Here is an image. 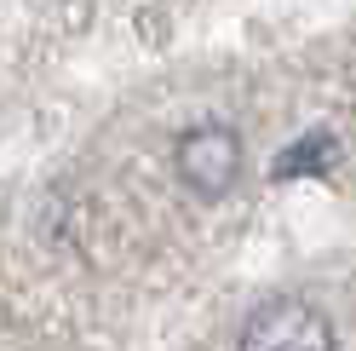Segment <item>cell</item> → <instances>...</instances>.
Wrapping results in <instances>:
<instances>
[{"mask_svg": "<svg viewBox=\"0 0 356 351\" xmlns=\"http://www.w3.org/2000/svg\"><path fill=\"white\" fill-rule=\"evenodd\" d=\"M236 351H339L333 322L305 299H264L248 317Z\"/></svg>", "mask_w": 356, "mask_h": 351, "instance_id": "1", "label": "cell"}, {"mask_svg": "<svg viewBox=\"0 0 356 351\" xmlns=\"http://www.w3.org/2000/svg\"><path fill=\"white\" fill-rule=\"evenodd\" d=\"M172 162H178L184 190H195V196H207V202H213V196H225L241 179V139L230 133V127H218V121L190 127V133L178 139Z\"/></svg>", "mask_w": 356, "mask_h": 351, "instance_id": "2", "label": "cell"}, {"mask_svg": "<svg viewBox=\"0 0 356 351\" xmlns=\"http://www.w3.org/2000/svg\"><path fill=\"white\" fill-rule=\"evenodd\" d=\"M333 162H339V139L333 133H305L293 150H282V156L270 162V179L287 185V179H322V173H333Z\"/></svg>", "mask_w": 356, "mask_h": 351, "instance_id": "3", "label": "cell"}]
</instances>
